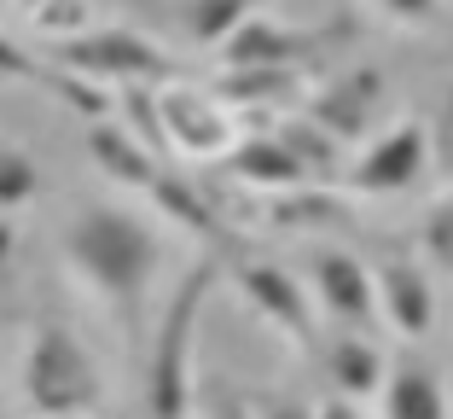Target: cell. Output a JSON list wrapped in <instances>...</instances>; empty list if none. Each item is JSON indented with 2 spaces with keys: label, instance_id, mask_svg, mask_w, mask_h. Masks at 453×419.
I'll list each match as a JSON object with an SVG mask.
<instances>
[{
  "label": "cell",
  "instance_id": "6da1fadb",
  "mask_svg": "<svg viewBox=\"0 0 453 419\" xmlns=\"http://www.w3.org/2000/svg\"><path fill=\"white\" fill-rule=\"evenodd\" d=\"M65 251L88 280L105 291L111 303H140V291L151 285V268H157V233L134 210H117V204H88L65 233Z\"/></svg>",
  "mask_w": 453,
  "mask_h": 419
},
{
  "label": "cell",
  "instance_id": "7a4b0ae2",
  "mask_svg": "<svg viewBox=\"0 0 453 419\" xmlns=\"http://www.w3.org/2000/svg\"><path fill=\"white\" fill-rule=\"evenodd\" d=\"M215 291V262H198V268L180 280L174 303L163 309L157 344H151V367H146V402L151 419H187L192 414V332H198V314Z\"/></svg>",
  "mask_w": 453,
  "mask_h": 419
},
{
  "label": "cell",
  "instance_id": "3957f363",
  "mask_svg": "<svg viewBox=\"0 0 453 419\" xmlns=\"http://www.w3.org/2000/svg\"><path fill=\"white\" fill-rule=\"evenodd\" d=\"M24 396L41 419H81L94 414L105 384H99V367L94 355L81 350L76 332L65 326H41L29 338V355H24Z\"/></svg>",
  "mask_w": 453,
  "mask_h": 419
},
{
  "label": "cell",
  "instance_id": "277c9868",
  "mask_svg": "<svg viewBox=\"0 0 453 419\" xmlns=\"http://www.w3.org/2000/svg\"><path fill=\"white\" fill-rule=\"evenodd\" d=\"M53 53L65 70H76L88 81H128V88H140V81H169L174 76V58L163 53L157 41H146L140 29H117V24L88 29L76 41H58Z\"/></svg>",
  "mask_w": 453,
  "mask_h": 419
},
{
  "label": "cell",
  "instance_id": "5b68a950",
  "mask_svg": "<svg viewBox=\"0 0 453 419\" xmlns=\"http://www.w3.org/2000/svg\"><path fill=\"white\" fill-rule=\"evenodd\" d=\"M157 117H163V140L174 151H187L198 163H226V151L239 146V117L215 105V94H198V88H163L157 99Z\"/></svg>",
  "mask_w": 453,
  "mask_h": 419
},
{
  "label": "cell",
  "instance_id": "8992f818",
  "mask_svg": "<svg viewBox=\"0 0 453 419\" xmlns=\"http://www.w3.org/2000/svg\"><path fill=\"white\" fill-rule=\"evenodd\" d=\"M430 163V122H401L378 140L355 169H343V187L355 192H407Z\"/></svg>",
  "mask_w": 453,
  "mask_h": 419
},
{
  "label": "cell",
  "instance_id": "52a82bcc",
  "mask_svg": "<svg viewBox=\"0 0 453 419\" xmlns=\"http://www.w3.org/2000/svg\"><path fill=\"white\" fill-rule=\"evenodd\" d=\"M378 99H384V70H349V76H332L326 88L308 94V122H320L343 146V140H360L372 128Z\"/></svg>",
  "mask_w": 453,
  "mask_h": 419
},
{
  "label": "cell",
  "instance_id": "ba28073f",
  "mask_svg": "<svg viewBox=\"0 0 453 419\" xmlns=\"http://www.w3.org/2000/svg\"><path fill=\"white\" fill-rule=\"evenodd\" d=\"M372 298L384 303L389 326H395L401 338H425L430 326H436V285H430L425 262H407V257H389L378 268V285Z\"/></svg>",
  "mask_w": 453,
  "mask_h": 419
},
{
  "label": "cell",
  "instance_id": "9c48e42d",
  "mask_svg": "<svg viewBox=\"0 0 453 419\" xmlns=\"http://www.w3.org/2000/svg\"><path fill=\"white\" fill-rule=\"evenodd\" d=\"M314 291H320L326 314H337L343 326H372L378 314V298H372V274H366V262L349 257V251H320L314 257Z\"/></svg>",
  "mask_w": 453,
  "mask_h": 419
},
{
  "label": "cell",
  "instance_id": "30bf717a",
  "mask_svg": "<svg viewBox=\"0 0 453 419\" xmlns=\"http://www.w3.org/2000/svg\"><path fill=\"white\" fill-rule=\"evenodd\" d=\"M239 285H244V298L280 326V332H291L296 344H314V309H308L303 285H296L285 268H273V262H250V268H239Z\"/></svg>",
  "mask_w": 453,
  "mask_h": 419
},
{
  "label": "cell",
  "instance_id": "8fae6325",
  "mask_svg": "<svg viewBox=\"0 0 453 419\" xmlns=\"http://www.w3.org/2000/svg\"><path fill=\"white\" fill-rule=\"evenodd\" d=\"M308 47H314V41H308L303 29H285V24H273V18H244L239 35L221 47V58L233 70H291Z\"/></svg>",
  "mask_w": 453,
  "mask_h": 419
},
{
  "label": "cell",
  "instance_id": "7c38bea8",
  "mask_svg": "<svg viewBox=\"0 0 453 419\" xmlns=\"http://www.w3.org/2000/svg\"><path fill=\"white\" fill-rule=\"evenodd\" d=\"M226 175L233 181H250V187H273V192H303L308 175L296 169V158L280 146L273 135H250L226 151Z\"/></svg>",
  "mask_w": 453,
  "mask_h": 419
},
{
  "label": "cell",
  "instance_id": "4fadbf2b",
  "mask_svg": "<svg viewBox=\"0 0 453 419\" xmlns=\"http://www.w3.org/2000/svg\"><path fill=\"white\" fill-rule=\"evenodd\" d=\"M215 94L226 105H239L244 117H267V111H285L296 99H308V88L296 70H233V76L215 81Z\"/></svg>",
  "mask_w": 453,
  "mask_h": 419
},
{
  "label": "cell",
  "instance_id": "5bb4252c",
  "mask_svg": "<svg viewBox=\"0 0 453 419\" xmlns=\"http://www.w3.org/2000/svg\"><path fill=\"white\" fill-rule=\"evenodd\" d=\"M88 151H94L99 169L117 175L122 187H146L151 192V187H157V175H163V163L151 158L128 128H111V122H94V128H88Z\"/></svg>",
  "mask_w": 453,
  "mask_h": 419
},
{
  "label": "cell",
  "instance_id": "9a60e30c",
  "mask_svg": "<svg viewBox=\"0 0 453 419\" xmlns=\"http://www.w3.org/2000/svg\"><path fill=\"white\" fill-rule=\"evenodd\" d=\"M384 419H448L441 379L425 361H401L384 379Z\"/></svg>",
  "mask_w": 453,
  "mask_h": 419
},
{
  "label": "cell",
  "instance_id": "2e32d148",
  "mask_svg": "<svg viewBox=\"0 0 453 419\" xmlns=\"http://www.w3.org/2000/svg\"><path fill=\"white\" fill-rule=\"evenodd\" d=\"M326 373H332V384L349 396V402L372 396L378 384L389 379V373H384V350H378V344H366L360 332H349V338H332V344H326Z\"/></svg>",
  "mask_w": 453,
  "mask_h": 419
},
{
  "label": "cell",
  "instance_id": "e0dca14e",
  "mask_svg": "<svg viewBox=\"0 0 453 419\" xmlns=\"http://www.w3.org/2000/svg\"><path fill=\"white\" fill-rule=\"evenodd\" d=\"M273 140H280V146L296 158V169L308 175V187H320V181H332V175H337V140L326 135L320 122H308V117H285L280 128H273Z\"/></svg>",
  "mask_w": 453,
  "mask_h": 419
},
{
  "label": "cell",
  "instance_id": "ac0fdd59",
  "mask_svg": "<svg viewBox=\"0 0 453 419\" xmlns=\"http://www.w3.org/2000/svg\"><path fill=\"white\" fill-rule=\"evenodd\" d=\"M151 198L169 210L174 221H187V228H198L203 239H226V228L215 221V210H210V198L203 192H192V181H180V175H157V187H151Z\"/></svg>",
  "mask_w": 453,
  "mask_h": 419
},
{
  "label": "cell",
  "instance_id": "d6986e66",
  "mask_svg": "<svg viewBox=\"0 0 453 419\" xmlns=\"http://www.w3.org/2000/svg\"><path fill=\"white\" fill-rule=\"evenodd\" d=\"M244 18H250V6H239V0H215V6H187L180 24H187V41H198V47H226V41L239 35Z\"/></svg>",
  "mask_w": 453,
  "mask_h": 419
},
{
  "label": "cell",
  "instance_id": "ffe728a7",
  "mask_svg": "<svg viewBox=\"0 0 453 419\" xmlns=\"http://www.w3.org/2000/svg\"><path fill=\"white\" fill-rule=\"evenodd\" d=\"M337 216H343V204H337L326 187L285 192V198L273 204V221H280V228H314V221H337Z\"/></svg>",
  "mask_w": 453,
  "mask_h": 419
},
{
  "label": "cell",
  "instance_id": "44dd1931",
  "mask_svg": "<svg viewBox=\"0 0 453 419\" xmlns=\"http://www.w3.org/2000/svg\"><path fill=\"white\" fill-rule=\"evenodd\" d=\"M0 76H24V81H53V88H65V99H76V105H94V94L81 88L76 76H47V70L35 65V58L24 53V47H12V41L0 35Z\"/></svg>",
  "mask_w": 453,
  "mask_h": 419
},
{
  "label": "cell",
  "instance_id": "7402d4cb",
  "mask_svg": "<svg viewBox=\"0 0 453 419\" xmlns=\"http://www.w3.org/2000/svg\"><path fill=\"white\" fill-rule=\"evenodd\" d=\"M41 187L35 163L24 158V151H0V210H18V204H29Z\"/></svg>",
  "mask_w": 453,
  "mask_h": 419
},
{
  "label": "cell",
  "instance_id": "603a6c76",
  "mask_svg": "<svg viewBox=\"0 0 453 419\" xmlns=\"http://www.w3.org/2000/svg\"><path fill=\"white\" fill-rule=\"evenodd\" d=\"M122 111H128V117H134V140H140V146H146L151 158H157V151L169 146V140H163V117H157V99H151L146 88H122Z\"/></svg>",
  "mask_w": 453,
  "mask_h": 419
},
{
  "label": "cell",
  "instance_id": "cb8c5ba5",
  "mask_svg": "<svg viewBox=\"0 0 453 419\" xmlns=\"http://www.w3.org/2000/svg\"><path fill=\"white\" fill-rule=\"evenodd\" d=\"M35 24H47L58 41H76V35H88V29H99L94 6H70V0H58V6H35Z\"/></svg>",
  "mask_w": 453,
  "mask_h": 419
},
{
  "label": "cell",
  "instance_id": "d4e9b609",
  "mask_svg": "<svg viewBox=\"0 0 453 419\" xmlns=\"http://www.w3.org/2000/svg\"><path fill=\"white\" fill-rule=\"evenodd\" d=\"M425 251L436 268H453V198H441L425 216Z\"/></svg>",
  "mask_w": 453,
  "mask_h": 419
},
{
  "label": "cell",
  "instance_id": "484cf974",
  "mask_svg": "<svg viewBox=\"0 0 453 419\" xmlns=\"http://www.w3.org/2000/svg\"><path fill=\"white\" fill-rule=\"evenodd\" d=\"M250 419H314V407L296 402V396H256Z\"/></svg>",
  "mask_w": 453,
  "mask_h": 419
},
{
  "label": "cell",
  "instance_id": "4316f807",
  "mask_svg": "<svg viewBox=\"0 0 453 419\" xmlns=\"http://www.w3.org/2000/svg\"><path fill=\"white\" fill-rule=\"evenodd\" d=\"M210 419H250V402L233 396V391H215L210 396Z\"/></svg>",
  "mask_w": 453,
  "mask_h": 419
},
{
  "label": "cell",
  "instance_id": "83f0119b",
  "mask_svg": "<svg viewBox=\"0 0 453 419\" xmlns=\"http://www.w3.org/2000/svg\"><path fill=\"white\" fill-rule=\"evenodd\" d=\"M314 419H366V414H360L355 402H326V407H320Z\"/></svg>",
  "mask_w": 453,
  "mask_h": 419
}]
</instances>
